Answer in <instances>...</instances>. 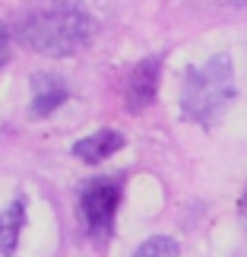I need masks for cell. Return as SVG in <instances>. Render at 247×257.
<instances>
[{
	"mask_svg": "<svg viewBox=\"0 0 247 257\" xmlns=\"http://www.w3.org/2000/svg\"><path fill=\"white\" fill-rule=\"evenodd\" d=\"M7 45H10V35H7L4 23H0V67H4V61H7Z\"/></svg>",
	"mask_w": 247,
	"mask_h": 257,
	"instance_id": "cell-9",
	"label": "cell"
},
{
	"mask_svg": "<svg viewBox=\"0 0 247 257\" xmlns=\"http://www.w3.org/2000/svg\"><path fill=\"white\" fill-rule=\"evenodd\" d=\"M95 23L83 7L76 4H54L45 10H32L19 23V42L38 54L67 57L92 42Z\"/></svg>",
	"mask_w": 247,
	"mask_h": 257,
	"instance_id": "cell-1",
	"label": "cell"
},
{
	"mask_svg": "<svg viewBox=\"0 0 247 257\" xmlns=\"http://www.w3.org/2000/svg\"><path fill=\"white\" fill-rule=\"evenodd\" d=\"M234 98V67L228 54H215L200 67H190L181 83V111L187 121L215 124Z\"/></svg>",
	"mask_w": 247,
	"mask_h": 257,
	"instance_id": "cell-2",
	"label": "cell"
},
{
	"mask_svg": "<svg viewBox=\"0 0 247 257\" xmlns=\"http://www.w3.org/2000/svg\"><path fill=\"white\" fill-rule=\"evenodd\" d=\"M159 73H162V57H146L133 67L124 92V102L130 111H143L146 105H152L155 92H159Z\"/></svg>",
	"mask_w": 247,
	"mask_h": 257,
	"instance_id": "cell-4",
	"label": "cell"
},
{
	"mask_svg": "<svg viewBox=\"0 0 247 257\" xmlns=\"http://www.w3.org/2000/svg\"><path fill=\"white\" fill-rule=\"evenodd\" d=\"M244 210H247V197H244Z\"/></svg>",
	"mask_w": 247,
	"mask_h": 257,
	"instance_id": "cell-10",
	"label": "cell"
},
{
	"mask_svg": "<svg viewBox=\"0 0 247 257\" xmlns=\"http://www.w3.org/2000/svg\"><path fill=\"white\" fill-rule=\"evenodd\" d=\"M133 257H177V241L168 235H155V238L143 241Z\"/></svg>",
	"mask_w": 247,
	"mask_h": 257,
	"instance_id": "cell-8",
	"label": "cell"
},
{
	"mask_svg": "<svg viewBox=\"0 0 247 257\" xmlns=\"http://www.w3.org/2000/svg\"><path fill=\"white\" fill-rule=\"evenodd\" d=\"M121 146H124V137L117 131H98L92 137H83L80 143H73V156H80L83 162L95 165V162H105L108 156H114Z\"/></svg>",
	"mask_w": 247,
	"mask_h": 257,
	"instance_id": "cell-6",
	"label": "cell"
},
{
	"mask_svg": "<svg viewBox=\"0 0 247 257\" xmlns=\"http://www.w3.org/2000/svg\"><path fill=\"white\" fill-rule=\"evenodd\" d=\"M121 203V178H95L83 187L80 210L92 238L105 241L114 229V213Z\"/></svg>",
	"mask_w": 247,
	"mask_h": 257,
	"instance_id": "cell-3",
	"label": "cell"
},
{
	"mask_svg": "<svg viewBox=\"0 0 247 257\" xmlns=\"http://www.w3.org/2000/svg\"><path fill=\"white\" fill-rule=\"evenodd\" d=\"M23 222H26V200L16 197V200L0 213V254H13L16 251Z\"/></svg>",
	"mask_w": 247,
	"mask_h": 257,
	"instance_id": "cell-7",
	"label": "cell"
},
{
	"mask_svg": "<svg viewBox=\"0 0 247 257\" xmlns=\"http://www.w3.org/2000/svg\"><path fill=\"white\" fill-rule=\"evenodd\" d=\"M32 89H35V98L29 105V114L32 117H45L51 114L57 105L67 98V86L61 76H51V73H35L32 76Z\"/></svg>",
	"mask_w": 247,
	"mask_h": 257,
	"instance_id": "cell-5",
	"label": "cell"
}]
</instances>
